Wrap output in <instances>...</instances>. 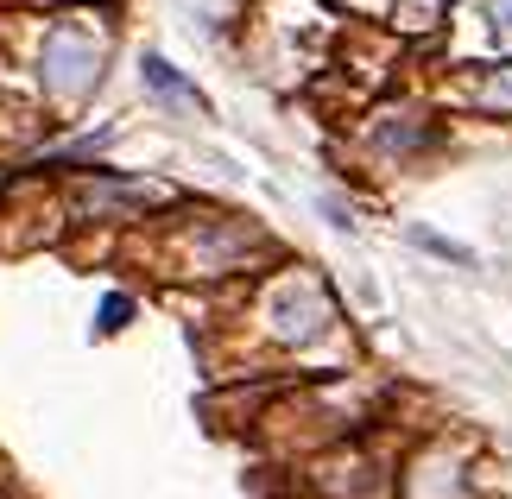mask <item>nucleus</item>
Returning a JSON list of instances; mask_svg holds the SVG:
<instances>
[{
	"label": "nucleus",
	"mask_w": 512,
	"mask_h": 499,
	"mask_svg": "<svg viewBox=\"0 0 512 499\" xmlns=\"http://www.w3.org/2000/svg\"><path fill=\"white\" fill-rule=\"evenodd\" d=\"M140 70H146V83H152V89H159V95H177V102H196V89H190V83H184V76H177V70L165 64V57H146V64H140Z\"/></svg>",
	"instance_id": "f257e3e1"
},
{
	"label": "nucleus",
	"mask_w": 512,
	"mask_h": 499,
	"mask_svg": "<svg viewBox=\"0 0 512 499\" xmlns=\"http://www.w3.org/2000/svg\"><path fill=\"white\" fill-rule=\"evenodd\" d=\"M127 316H133V304H127V297H108V304H102V323H95V329H102V335H114V329L127 323Z\"/></svg>",
	"instance_id": "f03ea898"
},
{
	"label": "nucleus",
	"mask_w": 512,
	"mask_h": 499,
	"mask_svg": "<svg viewBox=\"0 0 512 499\" xmlns=\"http://www.w3.org/2000/svg\"><path fill=\"white\" fill-rule=\"evenodd\" d=\"M418 247H430V253H443V259H462V266H468V253H462V247H449L443 234H424V228H418Z\"/></svg>",
	"instance_id": "7ed1b4c3"
}]
</instances>
